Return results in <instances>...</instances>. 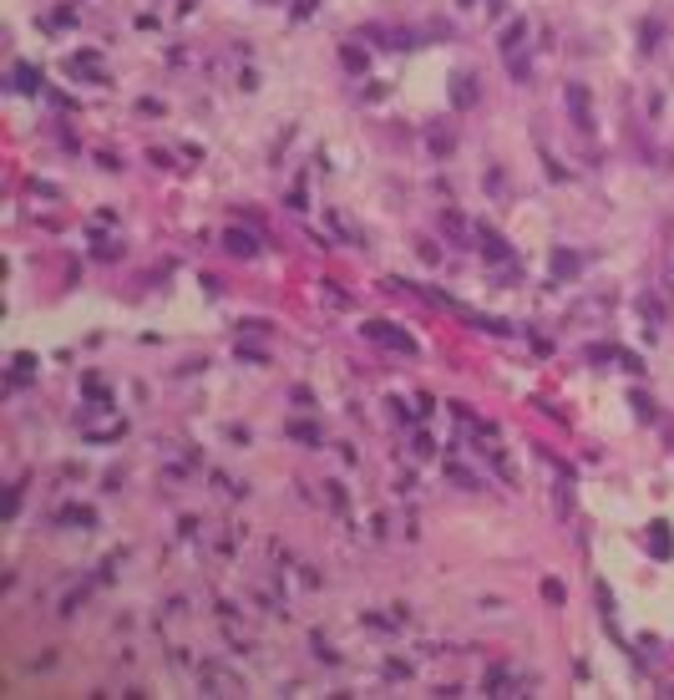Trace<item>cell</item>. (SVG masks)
Listing matches in <instances>:
<instances>
[{
    "mask_svg": "<svg viewBox=\"0 0 674 700\" xmlns=\"http://www.w3.org/2000/svg\"><path fill=\"white\" fill-rule=\"evenodd\" d=\"M649 543H654V553H659V559H664V553H669V533H664V523H654Z\"/></svg>",
    "mask_w": 674,
    "mask_h": 700,
    "instance_id": "52a82bcc",
    "label": "cell"
},
{
    "mask_svg": "<svg viewBox=\"0 0 674 700\" xmlns=\"http://www.w3.org/2000/svg\"><path fill=\"white\" fill-rule=\"evenodd\" d=\"M461 5H472V0H461Z\"/></svg>",
    "mask_w": 674,
    "mask_h": 700,
    "instance_id": "30bf717a",
    "label": "cell"
},
{
    "mask_svg": "<svg viewBox=\"0 0 674 700\" xmlns=\"http://www.w3.org/2000/svg\"><path fill=\"white\" fill-rule=\"evenodd\" d=\"M482 249H487L492 259H507V249H502V239H497V233H482Z\"/></svg>",
    "mask_w": 674,
    "mask_h": 700,
    "instance_id": "ba28073f",
    "label": "cell"
},
{
    "mask_svg": "<svg viewBox=\"0 0 674 700\" xmlns=\"http://www.w3.org/2000/svg\"><path fill=\"white\" fill-rule=\"evenodd\" d=\"M360 330H365V340L385 345V350H400V355H411V350H416V340H411L406 330H391L385 320H370V325H360Z\"/></svg>",
    "mask_w": 674,
    "mask_h": 700,
    "instance_id": "6da1fadb",
    "label": "cell"
},
{
    "mask_svg": "<svg viewBox=\"0 0 674 700\" xmlns=\"http://www.w3.org/2000/svg\"><path fill=\"white\" fill-rule=\"evenodd\" d=\"M203 685H213L208 695H239V680L224 675V670H213V665H203Z\"/></svg>",
    "mask_w": 674,
    "mask_h": 700,
    "instance_id": "3957f363",
    "label": "cell"
},
{
    "mask_svg": "<svg viewBox=\"0 0 674 700\" xmlns=\"http://www.w3.org/2000/svg\"><path fill=\"white\" fill-rule=\"evenodd\" d=\"M568 102H573V117H578V127L588 132V127H593V117H588V97H583V86H568Z\"/></svg>",
    "mask_w": 674,
    "mask_h": 700,
    "instance_id": "277c9868",
    "label": "cell"
},
{
    "mask_svg": "<svg viewBox=\"0 0 674 700\" xmlns=\"http://www.w3.org/2000/svg\"><path fill=\"white\" fill-rule=\"evenodd\" d=\"M522 36H527V21H512L507 31H502V51H507V56H517V46H522Z\"/></svg>",
    "mask_w": 674,
    "mask_h": 700,
    "instance_id": "5b68a950",
    "label": "cell"
},
{
    "mask_svg": "<svg viewBox=\"0 0 674 700\" xmlns=\"http://www.w3.org/2000/svg\"><path fill=\"white\" fill-rule=\"evenodd\" d=\"M477 76H457V92H451V97H457V107H472V102H477Z\"/></svg>",
    "mask_w": 674,
    "mask_h": 700,
    "instance_id": "8992f818",
    "label": "cell"
},
{
    "mask_svg": "<svg viewBox=\"0 0 674 700\" xmlns=\"http://www.w3.org/2000/svg\"><path fill=\"white\" fill-rule=\"evenodd\" d=\"M224 249H228V254H239V259H254V254H258V244H254V233L228 229V233H224Z\"/></svg>",
    "mask_w": 674,
    "mask_h": 700,
    "instance_id": "7a4b0ae2",
    "label": "cell"
},
{
    "mask_svg": "<svg viewBox=\"0 0 674 700\" xmlns=\"http://www.w3.org/2000/svg\"><path fill=\"white\" fill-rule=\"evenodd\" d=\"M16 86H36V71L31 67H16Z\"/></svg>",
    "mask_w": 674,
    "mask_h": 700,
    "instance_id": "9c48e42d",
    "label": "cell"
}]
</instances>
